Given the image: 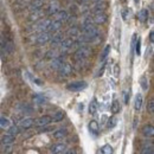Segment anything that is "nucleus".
Here are the masks:
<instances>
[{
    "mask_svg": "<svg viewBox=\"0 0 154 154\" xmlns=\"http://www.w3.org/2000/svg\"><path fill=\"white\" fill-rule=\"evenodd\" d=\"M101 152L103 154H113V147L110 146V145H104L103 147H102V149H101Z\"/></svg>",
    "mask_w": 154,
    "mask_h": 154,
    "instance_id": "obj_41",
    "label": "nucleus"
},
{
    "mask_svg": "<svg viewBox=\"0 0 154 154\" xmlns=\"http://www.w3.org/2000/svg\"><path fill=\"white\" fill-rule=\"evenodd\" d=\"M52 122V120H51V116L50 115H43L38 117L36 121H35V125L37 126V127H43V126H46V125H50Z\"/></svg>",
    "mask_w": 154,
    "mask_h": 154,
    "instance_id": "obj_12",
    "label": "nucleus"
},
{
    "mask_svg": "<svg viewBox=\"0 0 154 154\" xmlns=\"http://www.w3.org/2000/svg\"><path fill=\"white\" fill-rule=\"evenodd\" d=\"M117 70H119V66L116 65L115 66V76H119V71H117Z\"/></svg>",
    "mask_w": 154,
    "mask_h": 154,
    "instance_id": "obj_52",
    "label": "nucleus"
},
{
    "mask_svg": "<svg viewBox=\"0 0 154 154\" xmlns=\"http://www.w3.org/2000/svg\"><path fill=\"white\" fill-rule=\"evenodd\" d=\"M20 133H21V129L19 128V126H17V125L10 126V127L7 128V134H11V135H13V136H17V135H19Z\"/></svg>",
    "mask_w": 154,
    "mask_h": 154,
    "instance_id": "obj_28",
    "label": "nucleus"
},
{
    "mask_svg": "<svg viewBox=\"0 0 154 154\" xmlns=\"http://www.w3.org/2000/svg\"><path fill=\"white\" fill-rule=\"evenodd\" d=\"M88 87V83L85 81H74L66 85V89L69 91H82Z\"/></svg>",
    "mask_w": 154,
    "mask_h": 154,
    "instance_id": "obj_3",
    "label": "nucleus"
},
{
    "mask_svg": "<svg viewBox=\"0 0 154 154\" xmlns=\"http://www.w3.org/2000/svg\"><path fill=\"white\" fill-rule=\"evenodd\" d=\"M63 63H64V57H63V55H57L54 59H51V62H50V68H51V70L57 71L58 69H59V66H60Z\"/></svg>",
    "mask_w": 154,
    "mask_h": 154,
    "instance_id": "obj_7",
    "label": "nucleus"
},
{
    "mask_svg": "<svg viewBox=\"0 0 154 154\" xmlns=\"http://www.w3.org/2000/svg\"><path fill=\"white\" fill-rule=\"evenodd\" d=\"M42 17H43V11H42V10L33 11V12H31V14H30V20H31V21H36V20H38L39 18H42Z\"/></svg>",
    "mask_w": 154,
    "mask_h": 154,
    "instance_id": "obj_33",
    "label": "nucleus"
},
{
    "mask_svg": "<svg viewBox=\"0 0 154 154\" xmlns=\"http://www.w3.org/2000/svg\"><path fill=\"white\" fill-rule=\"evenodd\" d=\"M54 131H55V127H52V126H49V125H46V126L39 127L38 133H49V132H54Z\"/></svg>",
    "mask_w": 154,
    "mask_h": 154,
    "instance_id": "obj_37",
    "label": "nucleus"
},
{
    "mask_svg": "<svg viewBox=\"0 0 154 154\" xmlns=\"http://www.w3.org/2000/svg\"><path fill=\"white\" fill-rule=\"evenodd\" d=\"M63 33L60 32V31H57L56 33H54L52 36H51V38H50V44H51V46L54 48V46H57L60 44V42L63 40Z\"/></svg>",
    "mask_w": 154,
    "mask_h": 154,
    "instance_id": "obj_14",
    "label": "nucleus"
},
{
    "mask_svg": "<svg viewBox=\"0 0 154 154\" xmlns=\"http://www.w3.org/2000/svg\"><path fill=\"white\" fill-rule=\"evenodd\" d=\"M16 142V136L11 134H5L1 137V143L2 145H13Z\"/></svg>",
    "mask_w": 154,
    "mask_h": 154,
    "instance_id": "obj_26",
    "label": "nucleus"
},
{
    "mask_svg": "<svg viewBox=\"0 0 154 154\" xmlns=\"http://www.w3.org/2000/svg\"><path fill=\"white\" fill-rule=\"evenodd\" d=\"M58 11H59V2L56 0L51 1L50 5L48 6V14L49 16H55Z\"/></svg>",
    "mask_w": 154,
    "mask_h": 154,
    "instance_id": "obj_17",
    "label": "nucleus"
},
{
    "mask_svg": "<svg viewBox=\"0 0 154 154\" xmlns=\"http://www.w3.org/2000/svg\"><path fill=\"white\" fill-rule=\"evenodd\" d=\"M108 19L107 14L104 12H97V13H94V17H93V23L95 25H102L104 24Z\"/></svg>",
    "mask_w": 154,
    "mask_h": 154,
    "instance_id": "obj_9",
    "label": "nucleus"
},
{
    "mask_svg": "<svg viewBox=\"0 0 154 154\" xmlns=\"http://www.w3.org/2000/svg\"><path fill=\"white\" fill-rule=\"evenodd\" d=\"M2 153L4 154H12L13 152V145H2Z\"/></svg>",
    "mask_w": 154,
    "mask_h": 154,
    "instance_id": "obj_40",
    "label": "nucleus"
},
{
    "mask_svg": "<svg viewBox=\"0 0 154 154\" xmlns=\"http://www.w3.org/2000/svg\"><path fill=\"white\" fill-rule=\"evenodd\" d=\"M32 81H33L35 83H37L38 85H42V84H43V82H42L40 79H38V78H32Z\"/></svg>",
    "mask_w": 154,
    "mask_h": 154,
    "instance_id": "obj_50",
    "label": "nucleus"
},
{
    "mask_svg": "<svg viewBox=\"0 0 154 154\" xmlns=\"http://www.w3.org/2000/svg\"><path fill=\"white\" fill-rule=\"evenodd\" d=\"M134 2L135 4H139V0H134Z\"/></svg>",
    "mask_w": 154,
    "mask_h": 154,
    "instance_id": "obj_54",
    "label": "nucleus"
},
{
    "mask_svg": "<svg viewBox=\"0 0 154 154\" xmlns=\"http://www.w3.org/2000/svg\"><path fill=\"white\" fill-rule=\"evenodd\" d=\"M149 42H151V44H153V42H154V32L153 31L149 32Z\"/></svg>",
    "mask_w": 154,
    "mask_h": 154,
    "instance_id": "obj_48",
    "label": "nucleus"
},
{
    "mask_svg": "<svg viewBox=\"0 0 154 154\" xmlns=\"http://www.w3.org/2000/svg\"><path fill=\"white\" fill-rule=\"evenodd\" d=\"M66 35L70 37V38H77L79 35H81V30L76 27V26H70V29L68 30Z\"/></svg>",
    "mask_w": 154,
    "mask_h": 154,
    "instance_id": "obj_27",
    "label": "nucleus"
},
{
    "mask_svg": "<svg viewBox=\"0 0 154 154\" xmlns=\"http://www.w3.org/2000/svg\"><path fill=\"white\" fill-rule=\"evenodd\" d=\"M96 154H103V153H102V152H101V151H98V152H97Z\"/></svg>",
    "mask_w": 154,
    "mask_h": 154,
    "instance_id": "obj_55",
    "label": "nucleus"
},
{
    "mask_svg": "<svg viewBox=\"0 0 154 154\" xmlns=\"http://www.w3.org/2000/svg\"><path fill=\"white\" fill-rule=\"evenodd\" d=\"M89 113L91 114V115H95L97 113V101L96 98H94L91 102H90V104H89Z\"/></svg>",
    "mask_w": 154,
    "mask_h": 154,
    "instance_id": "obj_34",
    "label": "nucleus"
},
{
    "mask_svg": "<svg viewBox=\"0 0 154 154\" xmlns=\"http://www.w3.org/2000/svg\"><path fill=\"white\" fill-rule=\"evenodd\" d=\"M120 110H121L120 102H119L117 100H114L113 103H112V106H110V112H112L113 114H117V113H120Z\"/></svg>",
    "mask_w": 154,
    "mask_h": 154,
    "instance_id": "obj_31",
    "label": "nucleus"
},
{
    "mask_svg": "<svg viewBox=\"0 0 154 154\" xmlns=\"http://www.w3.org/2000/svg\"><path fill=\"white\" fill-rule=\"evenodd\" d=\"M140 85H141V88H142L143 91H147L148 90V79H147L146 76H142L140 78Z\"/></svg>",
    "mask_w": 154,
    "mask_h": 154,
    "instance_id": "obj_35",
    "label": "nucleus"
},
{
    "mask_svg": "<svg viewBox=\"0 0 154 154\" xmlns=\"http://www.w3.org/2000/svg\"><path fill=\"white\" fill-rule=\"evenodd\" d=\"M93 4H96V2H100V1H102V0H90Z\"/></svg>",
    "mask_w": 154,
    "mask_h": 154,
    "instance_id": "obj_53",
    "label": "nucleus"
},
{
    "mask_svg": "<svg viewBox=\"0 0 154 154\" xmlns=\"http://www.w3.org/2000/svg\"><path fill=\"white\" fill-rule=\"evenodd\" d=\"M51 24V19H44V20H39L38 23L36 24L35 29L37 32H44V31H48L49 26Z\"/></svg>",
    "mask_w": 154,
    "mask_h": 154,
    "instance_id": "obj_8",
    "label": "nucleus"
},
{
    "mask_svg": "<svg viewBox=\"0 0 154 154\" xmlns=\"http://www.w3.org/2000/svg\"><path fill=\"white\" fill-rule=\"evenodd\" d=\"M116 125H117V117H116V116H112V117H109V119H108V122H107V127H108L109 129L114 128Z\"/></svg>",
    "mask_w": 154,
    "mask_h": 154,
    "instance_id": "obj_36",
    "label": "nucleus"
},
{
    "mask_svg": "<svg viewBox=\"0 0 154 154\" xmlns=\"http://www.w3.org/2000/svg\"><path fill=\"white\" fill-rule=\"evenodd\" d=\"M110 45H107L106 48H104V50H103V52H102V55H101V62H104L106 60V58L108 57V55H109V52H110Z\"/></svg>",
    "mask_w": 154,
    "mask_h": 154,
    "instance_id": "obj_38",
    "label": "nucleus"
},
{
    "mask_svg": "<svg viewBox=\"0 0 154 154\" xmlns=\"http://www.w3.org/2000/svg\"><path fill=\"white\" fill-rule=\"evenodd\" d=\"M0 49L2 50V52L7 54V55H12L14 52V43H13V39L11 38V37L2 36L0 38Z\"/></svg>",
    "mask_w": 154,
    "mask_h": 154,
    "instance_id": "obj_2",
    "label": "nucleus"
},
{
    "mask_svg": "<svg viewBox=\"0 0 154 154\" xmlns=\"http://www.w3.org/2000/svg\"><path fill=\"white\" fill-rule=\"evenodd\" d=\"M35 125V120L32 117H25V119H21L19 121V128L21 131H27L30 129L32 126Z\"/></svg>",
    "mask_w": 154,
    "mask_h": 154,
    "instance_id": "obj_6",
    "label": "nucleus"
},
{
    "mask_svg": "<svg viewBox=\"0 0 154 154\" xmlns=\"http://www.w3.org/2000/svg\"><path fill=\"white\" fill-rule=\"evenodd\" d=\"M106 8H107V4H106V2H103V1H100V2H96V4L91 7L90 12H93V13L104 12V11H106Z\"/></svg>",
    "mask_w": 154,
    "mask_h": 154,
    "instance_id": "obj_20",
    "label": "nucleus"
},
{
    "mask_svg": "<svg viewBox=\"0 0 154 154\" xmlns=\"http://www.w3.org/2000/svg\"><path fill=\"white\" fill-rule=\"evenodd\" d=\"M17 108L20 110V113L24 114V115H30V114L33 113V107L31 104H29V103H20Z\"/></svg>",
    "mask_w": 154,
    "mask_h": 154,
    "instance_id": "obj_15",
    "label": "nucleus"
},
{
    "mask_svg": "<svg viewBox=\"0 0 154 154\" xmlns=\"http://www.w3.org/2000/svg\"><path fill=\"white\" fill-rule=\"evenodd\" d=\"M142 103H143V97H142V95L139 93V94H136L135 100H134V109L136 110V112H140V110H141Z\"/></svg>",
    "mask_w": 154,
    "mask_h": 154,
    "instance_id": "obj_25",
    "label": "nucleus"
},
{
    "mask_svg": "<svg viewBox=\"0 0 154 154\" xmlns=\"http://www.w3.org/2000/svg\"><path fill=\"white\" fill-rule=\"evenodd\" d=\"M76 20H77L76 14H69V17L66 19V23H68L69 26H74V24L76 23Z\"/></svg>",
    "mask_w": 154,
    "mask_h": 154,
    "instance_id": "obj_42",
    "label": "nucleus"
},
{
    "mask_svg": "<svg viewBox=\"0 0 154 154\" xmlns=\"http://www.w3.org/2000/svg\"><path fill=\"white\" fill-rule=\"evenodd\" d=\"M32 100H33V102H35L36 104H38V106H43V104H45V103L48 102L46 96L43 95V94H35V95L32 96Z\"/></svg>",
    "mask_w": 154,
    "mask_h": 154,
    "instance_id": "obj_22",
    "label": "nucleus"
},
{
    "mask_svg": "<svg viewBox=\"0 0 154 154\" xmlns=\"http://www.w3.org/2000/svg\"><path fill=\"white\" fill-rule=\"evenodd\" d=\"M68 136V129L66 128H59L57 131H54V137L57 140H62Z\"/></svg>",
    "mask_w": 154,
    "mask_h": 154,
    "instance_id": "obj_24",
    "label": "nucleus"
},
{
    "mask_svg": "<svg viewBox=\"0 0 154 154\" xmlns=\"http://www.w3.org/2000/svg\"><path fill=\"white\" fill-rule=\"evenodd\" d=\"M51 33L48 32V31H44V32H39L38 35L36 36V43L38 45H44L46 43L50 42V38H51Z\"/></svg>",
    "mask_w": 154,
    "mask_h": 154,
    "instance_id": "obj_5",
    "label": "nucleus"
},
{
    "mask_svg": "<svg viewBox=\"0 0 154 154\" xmlns=\"http://www.w3.org/2000/svg\"><path fill=\"white\" fill-rule=\"evenodd\" d=\"M10 126H11V120L7 119V117H5V116H0V127L4 128V129H6Z\"/></svg>",
    "mask_w": 154,
    "mask_h": 154,
    "instance_id": "obj_32",
    "label": "nucleus"
},
{
    "mask_svg": "<svg viewBox=\"0 0 154 154\" xmlns=\"http://www.w3.org/2000/svg\"><path fill=\"white\" fill-rule=\"evenodd\" d=\"M55 17H56V20L60 21V23L63 24V23H65V21H66L68 17H69V13H68V11H66V10H59L57 13L55 14Z\"/></svg>",
    "mask_w": 154,
    "mask_h": 154,
    "instance_id": "obj_21",
    "label": "nucleus"
},
{
    "mask_svg": "<svg viewBox=\"0 0 154 154\" xmlns=\"http://www.w3.org/2000/svg\"><path fill=\"white\" fill-rule=\"evenodd\" d=\"M91 55V49L90 46L88 45H81L77 48V50L74 54V58H75V62H78V60H87L89 56Z\"/></svg>",
    "mask_w": 154,
    "mask_h": 154,
    "instance_id": "obj_1",
    "label": "nucleus"
},
{
    "mask_svg": "<svg viewBox=\"0 0 154 154\" xmlns=\"http://www.w3.org/2000/svg\"><path fill=\"white\" fill-rule=\"evenodd\" d=\"M140 154H154V147H153V142H145L142 146H141V149H140Z\"/></svg>",
    "mask_w": 154,
    "mask_h": 154,
    "instance_id": "obj_16",
    "label": "nucleus"
},
{
    "mask_svg": "<svg viewBox=\"0 0 154 154\" xmlns=\"http://www.w3.org/2000/svg\"><path fill=\"white\" fill-rule=\"evenodd\" d=\"M104 69H106V62H103V65H102V68L100 69V71H98V74H97V76H102L103 75V72H104Z\"/></svg>",
    "mask_w": 154,
    "mask_h": 154,
    "instance_id": "obj_45",
    "label": "nucleus"
},
{
    "mask_svg": "<svg viewBox=\"0 0 154 154\" xmlns=\"http://www.w3.org/2000/svg\"><path fill=\"white\" fill-rule=\"evenodd\" d=\"M74 43H75V40L74 38H70V37H66V38H63V40L60 42V49L62 50H64V51H66V50H70V49H72L74 48Z\"/></svg>",
    "mask_w": 154,
    "mask_h": 154,
    "instance_id": "obj_11",
    "label": "nucleus"
},
{
    "mask_svg": "<svg viewBox=\"0 0 154 154\" xmlns=\"http://www.w3.org/2000/svg\"><path fill=\"white\" fill-rule=\"evenodd\" d=\"M128 100H129V93H126L125 94V103L128 104Z\"/></svg>",
    "mask_w": 154,
    "mask_h": 154,
    "instance_id": "obj_49",
    "label": "nucleus"
},
{
    "mask_svg": "<svg viewBox=\"0 0 154 154\" xmlns=\"http://www.w3.org/2000/svg\"><path fill=\"white\" fill-rule=\"evenodd\" d=\"M148 17H149V12L146 8H142L140 12H137V19L140 21H146L148 19Z\"/></svg>",
    "mask_w": 154,
    "mask_h": 154,
    "instance_id": "obj_29",
    "label": "nucleus"
},
{
    "mask_svg": "<svg viewBox=\"0 0 154 154\" xmlns=\"http://www.w3.org/2000/svg\"><path fill=\"white\" fill-rule=\"evenodd\" d=\"M58 74H59V76L62 77H68L71 75V72H72V65L69 63V62H64L60 66H59V69L57 70Z\"/></svg>",
    "mask_w": 154,
    "mask_h": 154,
    "instance_id": "obj_4",
    "label": "nucleus"
},
{
    "mask_svg": "<svg viewBox=\"0 0 154 154\" xmlns=\"http://www.w3.org/2000/svg\"><path fill=\"white\" fill-rule=\"evenodd\" d=\"M63 154H76V151L75 149H72V148H70V149H65Z\"/></svg>",
    "mask_w": 154,
    "mask_h": 154,
    "instance_id": "obj_47",
    "label": "nucleus"
},
{
    "mask_svg": "<svg viewBox=\"0 0 154 154\" xmlns=\"http://www.w3.org/2000/svg\"><path fill=\"white\" fill-rule=\"evenodd\" d=\"M65 149H66V145H65V143H63V142H57V143H54V145L50 147V153L60 154V153H63Z\"/></svg>",
    "mask_w": 154,
    "mask_h": 154,
    "instance_id": "obj_10",
    "label": "nucleus"
},
{
    "mask_svg": "<svg viewBox=\"0 0 154 154\" xmlns=\"http://www.w3.org/2000/svg\"><path fill=\"white\" fill-rule=\"evenodd\" d=\"M76 1H77V4H78V5H81V6H82V5H88V2H89L90 0H76Z\"/></svg>",
    "mask_w": 154,
    "mask_h": 154,
    "instance_id": "obj_46",
    "label": "nucleus"
},
{
    "mask_svg": "<svg viewBox=\"0 0 154 154\" xmlns=\"http://www.w3.org/2000/svg\"><path fill=\"white\" fill-rule=\"evenodd\" d=\"M134 49H135L136 55H137V56H140V55H141V38H140V37L136 39V42H135Z\"/></svg>",
    "mask_w": 154,
    "mask_h": 154,
    "instance_id": "obj_39",
    "label": "nucleus"
},
{
    "mask_svg": "<svg viewBox=\"0 0 154 154\" xmlns=\"http://www.w3.org/2000/svg\"><path fill=\"white\" fill-rule=\"evenodd\" d=\"M142 135L145 137H153L154 135V128L152 125H145L143 128H142Z\"/></svg>",
    "mask_w": 154,
    "mask_h": 154,
    "instance_id": "obj_23",
    "label": "nucleus"
},
{
    "mask_svg": "<svg viewBox=\"0 0 154 154\" xmlns=\"http://www.w3.org/2000/svg\"><path fill=\"white\" fill-rule=\"evenodd\" d=\"M56 56H57V54H56V51H55V50H49V51H46V54H45V58H46V59H49V60L54 59Z\"/></svg>",
    "mask_w": 154,
    "mask_h": 154,
    "instance_id": "obj_43",
    "label": "nucleus"
},
{
    "mask_svg": "<svg viewBox=\"0 0 154 154\" xmlns=\"http://www.w3.org/2000/svg\"><path fill=\"white\" fill-rule=\"evenodd\" d=\"M64 112H62V110H58L56 112L54 115L51 116V120H52V122H60V121H63V119H64Z\"/></svg>",
    "mask_w": 154,
    "mask_h": 154,
    "instance_id": "obj_30",
    "label": "nucleus"
},
{
    "mask_svg": "<svg viewBox=\"0 0 154 154\" xmlns=\"http://www.w3.org/2000/svg\"><path fill=\"white\" fill-rule=\"evenodd\" d=\"M127 13H128V10H123V11H122V18H123V19L127 18Z\"/></svg>",
    "mask_w": 154,
    "mask_h": 154,
    "instance_id": "obj_51",
    "label": "nucleus"
},
{
    "mask_svg": "<svg viewBox=\"0 0 154 154\" xmlns=\"http://www.w3.org/2000/svg\"><path fill=\"white\" fill-rule=\"evenodd\" d=\"M147 112H148L149 114H153V112H154V101L153 100H149V102H148V104H147Z\"/></svg>",
    "mask_w": 154,
    "mask_h": 154,
    "instance_id": "obj_44",
    "label": "nucleus"
},
{
    "mask_svg": "<svg viewBox=\"0 0 154 154\" xmlns=\"http://www.w3.org/2000/svg\"><path fill=\"white\" fill-rule=\"evenodd\" d=\"M60 27H62V23L60 21H58V20H51V24H50V26H49V29H48V32H50L51 35H54V33H56L57 31L60 30Z\"/></svg>",
    "mask_w": 154,
    "mask_h": 154,
    "instance_id": "obj_18",
    "label": "nucleus"
},
{
    "mask_svg": "<svg viewBox=\"0 0 154 154\" xmlns=\"http://www.w3.org/2000/svg\"><path fill=\"white\" fill-rule=\"evenodd\" d=\"M88 128H89V132L93 135H97L100 132V125L96 120H91L88 125Z\"/></svg>",
    "mask_w": 154,
    "mask_h": 154,
    "instance_id": "obj_19",
    "label": "nucleus"
},
{
    "mask_svg": "<svg viewBox=\"0 0 154 154\" xmlns=\"http://www.w3.org/2000/svg\"><path fill=\"white\" fill-rule=\"evenodd\" d=\"M44 4H45V0H31V2L29 5V10H30V12L42 10Z\"/></svg>",
    "mask_w": 154,
    "mask_h": 154,
    "instance_id": "obj_13",
    "label": "nucleus"
}]
</instances>
